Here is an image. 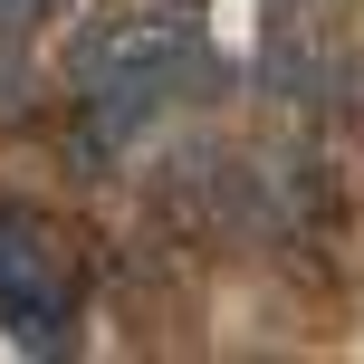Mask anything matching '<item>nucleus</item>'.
I'll return each instance as SVG.
<instances>
[{"label": "nucleus", "instance_id": "nucleus-3", "mask_svg": "<svg viewBox=\"0 0 364 364\" xmlns=\"http://www.w3.org/2000/svg\"><path fill=\"white\" fill-rule=\"evenodd\" d=\"M38 19H48V0H0V38H29Z\"/></svg>", "mask_w": 364, "mask_h": 364}, {"label": "nucleus", "instance_id": "nucleus-1", "mask_svg": "<svg viewBox=\"0 0 364 364\" xmlns=\"http://www.w3.org/2000/svg\"><path fill=\"white\" fill-rule=\"evenodd\" d=\"M192 77H201V29H192L182 10L106 19V29L77 48V68H68V96H77V134H87V154L134 144V134H144L173 96H192Z\"/></svg>", "mask_w": 364, "mask_h": 364}, {"label": "nucleus", "instance_id": "nucleus-2", "mask_svg": "<svg viewBox=\"0 0 364 364\" xmlns=\"http://www.w3.org/2000/svg\"><path fill=\"white\" fill-rule=\"evenodd\" d=\"M87 316V250L58 211L0 201V336L29 355H68Z\"/></svg>", "mask_w": 364, "mask_h": 364}]
</instances>
